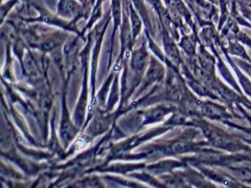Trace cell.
Segmentation results:
<instances>
[{
	"instance_id": "cell-1",
	"label": "cell",
	"mask_w": 251,
	"mask_h": 188,
	"mask_svg": "<svg viewBox=\"0 0 251 188\" xmlns=\"http://www.w3.org/2000/svg\"><path fill=\"white\" fill-rule=\"evenodd\" d=\"M202 129L205 131L208 141L214 146L232 151L243 148L244 146L241 142H238V141L233 139L230 135L225 133L220 129L208 124H203Z\"/></svg>"
},
{
	"instance_id": "cell-2",
	"label": "cell",
	"mask_w": 251,
	"mask_h": 188,
	"mask_svg": "<svg viewBox=\"0 0 251 188\" xmlns=\"http://www.w3.org/2000/svg\"><path fill=\"white\" fill-rule=\"evenodd\" d=\"M201 113L202 116L212 120H227L230 117V114L227 113L226 108L214 104L211 101L202 102L201 106Z\"/></svg>"
},
{
	"instance_id": "cell-3",
	"label": "cell",
	"mask_w": 251,
	"mask_h": 188,
	"mask_svg": "<svg viewBox=\"0 0 251 188\" xmlns=\"http://www.w3.org/2000/svg\"><path fill=\"white\" fill-rule=\"evenodd\" d=\"M227 51L229 54L242 57V58L246 59V60L251 62V60L247 54L243 46L241 45L239 43L236 42V41H228V47H227Z\"/></svg>"
},
{
	"instance_id": "cell-4",
	"label": "cell",
	"mask_w": 251,
	"mask_h": 188,
	"mask_svg": "<svg viewBox=\"0 0 251 188\" xmlns=\"http://www.w3.org/2000/svg\"><path fill=\"white\" fill-rule=\"evenodd\" d=\"M196 146L193 142L187 141H180L175 142L173 145V150L176 154H184L190 152L195 149Z\"/></svg>"
},
{
	"instance_id": "cell-5",
	"label": "cell",
	"mask_w": 251,
	"mask_h": 188,
	"mask_svg": "<svg viewBox=\"0 0 251 188\" xmlns=\"http://www.w3.org/2000/svg\"><path fill=\"white\" fill-rule=\"evenodd\" d=\"M181 41L182 48L186 51V54L189 56L194 55L196 50V41L194 35L183 37Z\"/></svg>"
},
{
	"instance_id": "cell-6",
	"label": "cell",
	"mask_w": 251,
	"mask_h": 188,
	"mask_svg": "<svg viewBox=\"0 0 251 188\" xmlns=\"http://www.w3.org/2000/svg\"><path fill=\"white\" fill-rule=\"evenodd\" d=\"M237 4L243 17L248 19L251 23V7H250L249 4H245L241 1H238Z\"/></svg>"
},
{
	"instance_id": "cell-7",
	"label": "cell",
	"mask_w": 251,
	"mask_h": 188,
	"mask_svg": "<svg viewBox=\"0 0 251 188\" xmlns=\"http://www.w3.org/2000/svg\"><path fill=\"white\" fill-rule=\"evenodd\" d=\"M145 58L144 56L139 55L136 57L134 60V66L136 69H141L145 64Z\"/></svg>"
},
{
	"instance_id": "cell-8",
	"label": "cell",
	"mask_w": 251,
	"mask_h": 188,
	"mask_svg": "<svg viewBox=\"0 0 251 188\" xmlns=\"http://www.w3.org/2000/svg\"><path fill=\"white\" fill-rule=\"evenodd\" d=\"M240 64L242 69H245V71L251 76V65L248 64V63H243V62H242Z\"/></svg>"
},
{
	"instance_id": "cell-9",
	"label": "cell",
	"mask_w": 251,
	"mask_h": 188,
	"mask_svg": "<svg viewBox=\"0 0 251 188\" xmlns=\"http://www.w3.org/2000/svg\"><path fill=\"white\" fill-rule=\"evenodd\" d=\"M249 5H250V6H251V4H249Z\"/></svg>"
}]
</instances>
